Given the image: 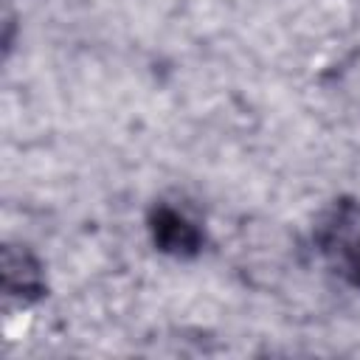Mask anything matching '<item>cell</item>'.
Returning a JSON list of instances; mask_svg holds the SVG:
<instances>
[{"instance_id": "1", "label": "cell", "mask_w": 360, "mask_h": 360, "mask_svg": "<svg viewBox=\"0 0 360 360\" xmlns=\"http://www.w3.org/2000/svg\"><path fill=\"white\" fill-rule=\"evenodd\" d=\"M318 248L343 281L360 287V202H338L318 228Z\"/></svg>"}, {"instance_id": "2", "label": "cell", "mask_w": 360, "mask_h": 360, "mask_svg": "<svg viewBox=\"0 0 360 360\" xmlns=\"http://www.w3.org/2000/svg\"><path fill=\"white\" fill-rule=\"evenodd\" d=\"M149 231L155 245L172 256H194L202 248V231L177 208L155 205L149 217Z\"/></svg>"}, {"instance_id": "3", "label": "cell", "mask_w": 360, "mask_h": 360, "mask_svg": "<svg viewBox=\"0 0 360 360\" xmlns=\"http://www.w3.org/2000/svg\"><path fill=\"white\" fill-rule=\"evenodd\" d=\"M0 276H3V290L8 295H17L22 301L39 298L45 292V276H42V264L37 262V256L20 245H6L3 248V264H0Z\"/></svg>"}]
</instances>
